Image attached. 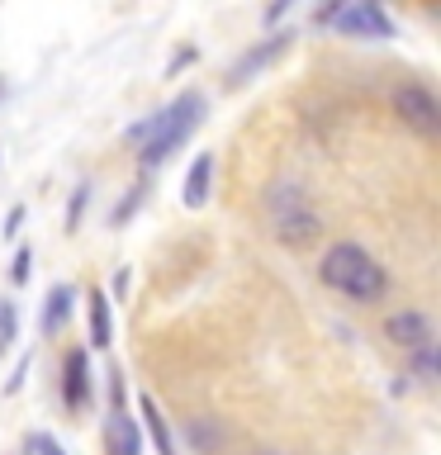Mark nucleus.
Returning a JSON list of instances; mask_svg holds the SVG:
<instances>
[{"label":"nucleus","instance_id":"1","mask_svg":"<svg viewBox=\"0 0 441 455\" xmlns=\"http://www.w3.org/2000/svg\"><path fill=\"white\" fill-rule=\"evenodd\" d=\"M318 280L327 290L347 294L351 304H380V299L389 294V270H384L361 242H333L318 261Z\"/></svg>","mask_w":441,"mask_h":455},{"label":"nucleus","instance_id":"2","mask_svg":"<svg viewBox=\"0 0 441 455\" xmlns=\"http://www.w3.org/2000/svg\"><path fill=\"white\" fill-rule=\"evenodd\" d=\"M266 219H270L276 242L290 247V251H304V247H313V242L323 237V213H318V204L309 199V190L299 180H270Z\"/></svg>","mask_w":441,"mask_h":455},{"label":"nucleus","instance_id":"3","mask_svg":"<svg viewBox=\"0 0 441 455\" xmlns=\"http://www.w3.org/2000/svg\"><path fill=\"white\" fill-rule=\"evenodd\" d=\"M199 119H204V95L190 91V100H185V109L176 114V124L162 128V133H156V138L148 142V148H138V166H142V171H156V166H162L171 152H180L185 142H190V133L199 128Z\"/></svg>","mask_w":441,"mask_h":455},{"label":"nucleus","instance_id":"4","mask_svg":"<svg viewBox=\"0 0 441 455\" xmlns=\"http://www.w3.org/2000/svg\"><path fill=\"white\" fill-rule=\"evenodd\" d=\"M394 114L413 128V133H422V138L441 133V100H437L432 85H422V81L394 85Z\"/></svg>","mask_w":441,"mask_h":455},{"label":"nucleus","instance_id":"5","mask_svg":"<svg viewBox=\"0 0 441 455\" xmlns=\"http://www.w3.org/2000/svg\"><path fill=\"white\" fill-rule=\"evenodd\" d=\"M327 28H337L341 38H361V43L394 38V20H389V10H384L380 0H351Z\"/></svg>","mask_w":441,"mask_h":455},{"label":"nucleus","instance_id":"6","mask_svg":"<svg viewBox=\"0 0 441 455\" xmlns=\"http://www.w3.org/2000/svg\"><path fill=\"white\" fill-rule=\"evenodd\" d=\"M290 43H294V24H290V28H270L266 38H256L252 48L242 52L233 67H228V85H242V81L261 76V71H266L270 62H276V57H280L285 48H290Z\"/></svg>","mask_w":441,"mask_h":455},{"label":"nucleus","instance_id":"7","mask_svg":"<svg viewBox=\"0 0 441 455\" xmlns=\"http://www.w3.org/2000/svg\"><path fill=\"white\" fill-rule=\"evenodd\" d=\"M384 341L408 355V351L427 347V341H437V327L422 308H394L389 318H384Z\"/></svg>","mask_w":441,"mask_h":455},{"label":"nucleus","instance_id":"8","mask_svg":"<svg viewBox=\"0 0 441 455\" xmlns=\"http://www.w3.org/2000/svg\"><path fill=\"white\" fill-rule=\"evenodd\" d=\"M100 441H105V455H142V427L138 418H128V408H109L105 422H100Z\"/></svg>","mask_w":441,"mask_h":455},{"label":"nucleus","instance_id":"9","mask_svg":"<svg viewBox=\"0 0 441 455\" xmlns=\"http://www.w3.org/2000/svg\"><path fill=\"white\" fill-rule=\"evenodd\" d=\"M62 403L67 412H85V403H91V361L81 347L62 355Z\"/></svg>","mask_w":441,"mask_h":455},{"label":"nucleus","instance_id":"10","mask_svg":"<svg viewBox=\"0 0 441 455\" xmlns=\"http://www.w3.org/2000/svg\"><path fill=\"white\" fill-rule=\"evenodd\" d=\"M213 171H219V162H213V152H199L190 171H185V185H180V199L185 209H204L209 195H213Z\"/></svg>","mask_w":441,"mask_h":455},{"label":"nucleus","instance_id":"11","mask_svg":"<svg viewBox=\"0 0 441 455\" xmlns=\"http://www.w3.org/2000/svg\"><path fill=\"white\" fill-rule=\"evenodd\" d=\"M185 100H190V91H180L176 100H171V105H162V109H156V114H148V119H138V124H128V148H148V142L156 138V133H162V128H171V124H176V114L185 109Z\"/></svg>","mask_w":441,"mask_h":455},{"label":"nucleus","instance_id":"12","mask_svg":"<svg viewBox=\"0 0 441 455\" xmlns=\"http://www.w3.org/2000/svg\"><path fill=\"white\" fill-rule=\"evenodd\" d=\"M71 308H76V290H71L67 280H57L48 299H43V337H57L71 318Z\"/></svg>","mask_w":441,"mask_h":455},{"label":"nucleus","instance_id":"13","mask_svg":"<svg viewBox=\"0 0 441 455\" xmlns=\"http://www.w3.org/2000/svg\"><path fill=\"white\" fill-rule=\"evenodd\" d=\"M85 323H91V347L105 351L114 341V313H109V294L100 290V284L85 294Z\"/></svg>","mask_w":441,"mask_h":455},{"label":"nucleus","instance_id":"14","mask_svg":"<svg viewBox=\"0 0 441 455\" xmlns=\"http://www.w3.org/2000/svg\"><path fill=\"white\" fill-rule=\"evenodd\" d=\"M138 408H142V427H148L156 455H176V436H171V427L162 418V408H156V398L152 394H138Z\"/></svg>","mask_w":441,"mask_h":455},{"label":"nucleus","instance_id":"15","mask_svg":"<svg viewBox=\"0 0 441 455\" xmlns=\"http://www.w3.org/2000/svg\"><path fill=\"white\" fill-rule=\"evenodd\" d=\"M404 361H408V375H404V379H418V384H427V389L441 379V347H437V341H427V347L408 351Z\"/></svg>","mask_w":441,"mask_h":455},{"label":"nucleus","instance_id":"16","mask_svg":"<svg viewBox=\"0 0 441 455\" xmlns=\"http://www.w3.org/2000/svg\"><path fill=\"white\" fill-rule=\"evenodd\" d=\"M190 441H195V446L204 451V455H213V451H223L228 432H223V427L213 422V418H195V422H190Z\"/></svg>","mask_w":441,"mask_h":455},{"label":"nucleus","instance_id":"17","mask_svg":"<svg viewBox=\"0 0 441 455\" xmlns=\"http://www.w3.org/2000/svg\"><path fill=\"white\" fill-rule=\"evenodd\" d=\"M142 204H148V185H142V180H133V185H128V190H124V199H119V204H114L109 223H114V228H124V223H128V219H133V213L142 209Z\"/></svg>","mask_w":441,"mask_h":455},{"label":"nucleus","instance_id":"18","mask_svg":"<svg viewBox=\"0 0 441 455\" xmlns=\"http://www.w3.org/2000/svg\"><path fill=\"white\" fill-rule=\"evenodd\" d=\"M14 337H20V308L0 299V355L14 347Z\"/></svg>","mask_w":441,"mask_h":455},{"label":"nucleus","instance_id":"19","mask_svg":"<svg viewBox=\"0 0 441 455\" xmlns=\"http://www.w3.org/2000/svg\"><path fill=\"white\" fill-rule=\"evenodd\" d=\"M85 199H91V180H81L76 190H71V204H67V233H76L81 228V213H85Z\"/></svg>","mask_w":441,"mask_h":455},{"label":"nucleus","instance_id":"20","mask_svg":"<svg viewBox=\"0 0 441 455\" xmlns=\"http://www.w3.org/2000/svg\"><path fill=\"white\" fill-rule=\"evenodd\" d=\"M28 275H34V251H28V242H24L10 261V284H28Z\"/></svg>","mask_w":441,"mask_h":455},{"label":"nucleus","instance_id":"21","mask_svg":"<svg viewBox=\"0 0 441 455\" xmlns=\"http://www.w3.org/2000/svg\"><path fill=\"white\" fill-rule=\"evenodd\" d=\"M28 365H34V355H20V361H14V370H10V379H5V394H20L24 389V379H28Z\"/></svg>","mask_w":441,"mask_h":455},{"label":"nucleus","instance_id":"22","mask_svg":"<svg viewBox=\"0 0 441 455\" xmlns=\"http://www.w3.org/2000/svg\"><path fill=\"white\" fill-rule=\"evenodd\" d=\"M347 5H351V0H318V10H313V24H323V28H327Z\"/></svg>","mask_w":441,"mask_h":455},{"label":"nucleus","instance_id":"23","mask_svg":"<svg viewBox=\"0 0 441 455\" xmlns=\"http://www.w3.org/2000/svg\"><path fill=\"white\" fill-rule=\"evenodd\" d=\"M28 451H34V455H67V451L57 446L52 436H43V432H34V436H28Z\"/></svg>","mask_w":441,"mask_h":455},{"label":"nucleus","instance_id":"24","mask_svg":"<svg viewBox=\"0 0 441 455\" xmlns=\"http://www.w3.org/2000/svg\"><path fill=\"white\" fill-rule=\"evenodd\" d=\"M20 223H24V204H10V213H5V228H0V233H5L10 242L20 237Z\"/></svg>","mask_w":441,"mask_h":455},{"label":"nucleus","instance_id":"25","mask_svg":"<svg viewBox=\"0 0 441 455\" xmlns=\"http://www.w3.org/2000/svg\"><path fill=\"white\" fill-rule=\"evenodd\" d=\"M290 10H294V0H270V5H266V24L276 28V24H280L285 14H290Z\"/></svg>","mask_w":441,"mask_h":455},{"label":"nucleus","instance_id":"26","mask_svg":"<svg viewBox=\"0 0 441 455\" xmlns=\"http://www.w3.org/2000/svg\"><path fill=\"white\" fill-rule=\"evenodd\" d=\"M109 408H124V375L109 370Z\"/></svg>","mask_w":441,"mask_h":455},{"label":"nucleus","instance_id":"27","mask_svg":"<svg viewBox=\"0 0 441 455\" xmlns=\"http://www.w3.org/2000/svg\"><path fill=\"white\" fill-rule=\"evenodd\" d=\"M195 62V48H185L180 57H171V67H166V76H176V71H185V67H190Z\"/></svg>","mask_w":441,"mask_h":455},{"label":"nucleus","instance_id":"28","mask_svg":"<svg viewBox=\"0 0 441 455\" xmlns=\"http://www.w3.org/2000/svg\"><path fill=\"white\" fill-rule=\"evenodd\" d=\"M261 455H280V451H261Z\"/></svg>","mask_w":441,"mask_h":455}]
</instances>
